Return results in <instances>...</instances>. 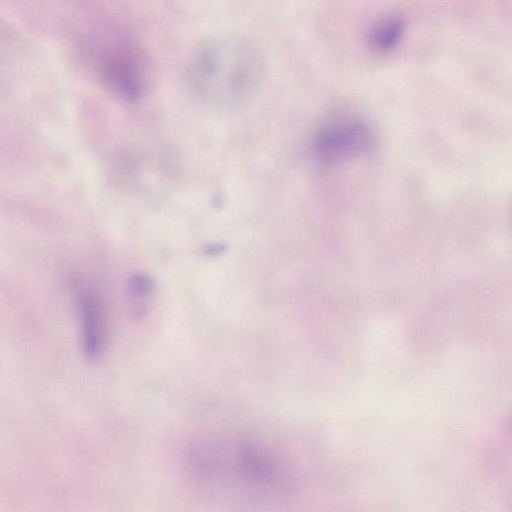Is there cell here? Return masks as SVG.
Wrapping results in <instances>:
<instances>
[{"label": "cell", "instance_id": "cell-1", "mask_svg": "<svg viewBox=\"0 0 512 512\" xmlns=\"http://www.w3.org/2000/svg\"><path fill=\"white\" fill-rule=\"evenodd\" d=\"M188 469L197 486L222 500L262 503L292 488L294 474L274 447L250 434L197 441Z\"/></svg>", "mask_w": 512, "mask_h": 512}, {"label": "cell", "instance_id": "cell-2", "mask_svg": "<svg viewBox=\"0 0 512 512\" xmlns=\"http://www.w3.org/2000/svg\"><path fill=\"white\" fill-rule=\"evenodd\" d=\"M262 72V56L251 40L237 34H223L205 40L192 52L186 78L200 98L227 106L248 97Z\"/></svg>", "mask_w": 512, "mask_h": 512}, {"label": "cell", "instance_id": "cell-3", "mask_svg": "<svg viewBox=\"0 0 512 512\" xmlns=\"http://www.w3.org/2000/svg\"><path fill=\"white\" fill-rule=\"evenodd\" d=\"M145 57L129 39H120L97 54L96 70L103 82L126 100L138 99L146 86Z\"/></svg>", "mask_w": 512, "mask_h": 512}, {"label": "cell", "instance_id": "cell-4", "mask_svg": "<svg viewBox=\"0 0 512 512\" xmlns=\"http://www.w3.org/2000/svg\"><path fill=\"white\" fill-rule=\"evenodd\" d=\"M373 141V131L366 121L340 114L329 118L319 128L312 150L321 163L335 164L366 152Z\"/></svg>", "mask_w": 512, "mask_h": 512}, {"label": "cell", "instance_id": "cell-5", "mask_svg": "<svg viewBox=\"0 0 512 512\" xmlns=\"http://www.w3.org/2000/svg\"><path fill=\"white\" fill-rule=\"evenodd\" d=\"M77 306L84 353L89 360H98L105 350L107 338L103 305L93 291L83 289L78 293Z\"/></svg>", "mask_w": 512, "mask_h": 512}, {"label": "cell", "instance_id": "cell-6", "mask_svg": "<svg viewBox=\"0 0 512 512\" xmlns=\"http://www.w3.org/2000/svg\"><path fill=\"white\" fill-rule=\"evenodd\" d=\"M406 25L405 19L399 15L379 19L368 31L369 45L379 52L391 51L402 40Z\"/></svg>", "mask_w": 512, "mask_h": 512}, {"label": "cell", "instance_id": "cell-7", "mask_svg": "<svg viewBox=\"0 0 512 512\" xmlns=\"http://www.w3.org/2000/svg\"><path fill=\"white\" fill-rule=\"evenodd\" d=\"M154 291L152 279L143 273L131 276L128 284V313L134 320L143 319L148 311Z\"/></svg>", "mask_w": 512, "mask_h": 512}]
</instances>
